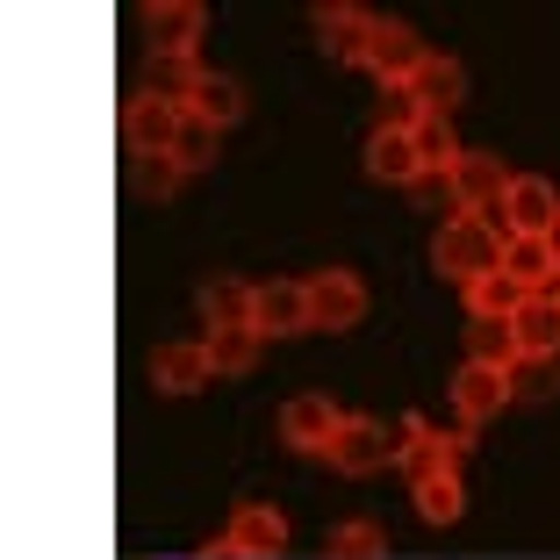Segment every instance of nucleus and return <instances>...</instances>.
Returning <instances> with one entry per match:
<instances>
[{
    "label": "nucleus",
    "mask_w": 560,
    "mask_h": 560,
    "mask_svg": "<svg viewBox=\"0 0 560 560\" xmlns=\"http://www.w3.org/2000/svg\"><path fill=\"white\" fill-rule=\"evenodd\" d=\"M431 266H439L445 280H481L503 266V231H495L489 215H445L439 237H431Z\"/></svg>",
    "instance_id": "1"
},
{
    "label": "nucleus",
    "mask_w": 560,
    "mask_h": 560,
    "mask_svg": "<svg viewBox=\"0 0 560 560\" xmlns=\"http://www.w3.org/2000/svg\"><path fill=\"white\" fill-rule=\"evenodd\" d=\"M280 553H288V517H280L273 503H237L223 539L195 560H280Z\"/></svg>",
    "instance_id": "2"
},
{
    "label": "nucleus",
    "mask_w": 560,
    "mask_h": 560,
    "mask_svg": "<svg viewBox=\"0 0 560 560\" xmlns=\"http://www.w3.org/2000/svg\"><path fill=\"white\" fill-rule=\"evenodd\" d=\"M324 460L338 467V475H381L388 460H402V439L388 424H374V417H346Z\"/></svg>",
    "instance_id": "3"
},
{
    "label": "nucleus",
    "mask_w": 560,
    "mask_h": 560,
    "mask_svg": "<svg viewBox=\"0 0 560 560\" xmlns=\"http://www.w3.org/2000/svg\"><path fill=\"white\" fill-rule=\"evenodd\" d=\"M503 237H560V195L539 173H511L503 195Z\"/></svg>",
    "instance_id": "4"
},
{
    "label": "nucleus",
    "mask_w": 560,
    "mask_h": 560,
    "mask_svg": "<svg viewBox=\"0 0 560 560\" xmlns=\"http://www.w3.org/2000/svg\"><path fill=\"white\" fill-rule=\"evenodd\" d=\"M302 288H310V330H352L366 316V288H360V273H346V266L310 273Z\"/></svg>",
    "instance_id": "5"
},
{
    "label": "nucleus",
    "mask_w": 560,
    "mask_h": 560,
    "mask_svg": "<svg viewBox=\"0 0 560 560\" xmlns=\"http://www.w3.org/2000/svg\"><path fill=\"white\" fill-rule=\"evenodd\" d=\"M424 58H431V50L417 44L410 22H381V15H374V36H366V72H374L381 86L417 80V66H424Z\"/></svg>",
    "instance_id": "6"
},
{
    "label": "nucleus",
    "mask_w": 560,
    "mask_h": 560,
    "mask_svg": "<svg viewBox=\"0 0 560 560\" xmlns=\"http://www.w3.org/2000/svg\"><path fill=\"white\" fill-rule=\"evenodd\" d=\"M396 439H402V475H410V489H417V481H431V475H460V439L431 431L424 417H402Z\"/></svg>",
    "instance_id": "7"
},
{
    "label": "nucleus",
    "mask_w": 560,
    "mask_h": 560,
    "mask_svg": "<svg viewBox=\"0 0 560 560\" xmlns=\"http://www.w3.org/2000/svg\"><path fill=\"white\" fill-rule=\"evenodd\" d=\"M180 116H187V108H173V101H159L151 86H137V94L122 101V144H130V151H173Z\"/></svg>",
    "instance_id": "8"
},
{
    "label": "nucleus",
    "mask_w": 560,
    "mask_h": 560,
    "mask_svg": "<svg viewBox=\"0 0 560 560\" xmlns=\"http://www.w3.org/2000/svg\"><path fill=\"white\" fill-rule=\"evenodd\" d=\"M252 330H259V338H295V330H310V288H302V280H266V288H252Z\"/></svg>",
    "instance_id": "9"
},
{
    "label": "nucleus",
    "mask_w": 560,
    "mask_h": 560,
    "mask_svg": "<svg viewBox=\"0 0 560 560\" xmlns=\"http://www.w3.org/2000/svg\"><path fill=\"white\" fill-rule=\"evenodd\" d=\"M453 195H460V215H489L511 195V173H503V159H489V151H460V159H453Z\"/></svg>",
    "instance_id": "10"
},
{
    "label": "nucleus",
    "mask_w": 560,
    "mask_h": 560,
    "mask_svg": "<svg viewBox=\"0 0 560 560\" xmlns=\"http://www.w3.org/2000/svg\"><path fill=\"white\" fill-rule=\"evenodd\" d=\"M201 0H151L144 8V30H151V58H195V44H201Z\"/></svg>",
    "instance_id": "11"
},
{
    "label": "nucleus",
    "mask_w": 560,
    "mask_h": 560,
    "mask_svg": "<svg viewBox=\"0 0 560 560\" xmlns=\"http://www.w3.org/2000/svg\"><path fill=\"white\" fill-rule=\"evenodd\" d=\"M366 180H381V187H417L424 180L417 130H388V122H381V130L366 137Z\"/></svg>",
    "instance_id": "12"
},
{
    "label": "nucleus",
    "mask_w": 560,
    "mask_h": 560,
    "mask_svg": "<svg viewBox=\"0 0 560 560\" xmlns=\"http://www.w3.org/2000/svg\"><path fill=\"white\" fill-rule=\"evenodd\" d=\"M338 424H346V410H338L330 396H295L288 410H280V439L295 445V453H330Z\"/></svg>",
    "instance_id": "13"
},
{
    "label": "nucleus",
    "mask_w": 560,
    "mask_h": 560,
    "mask_svg": "<svg viewBox=\"0 0 560 560\" xmlns=\"http://www.w3.org/2000/svg\"><path fill=\"white\" fill-rule=\"evenodd\" d=\"M503 273L525 295H553L560 288V237H503Z\"/></svg>",
    "instance_id": "14"
},
{
    "label": "nucleus",
    "mask_w": 560,
    "mask_h": 560,
    "mask_svg": "<svg viewBox=\"0 0 560 560\" xmlns=\"http://www.w3.org/2000/svg\"><path fill=\"white\" fill-rule=\"evenodd\" d=\"M503 396H511V374H503V366L467 360L460 374H453V410H460V424H467V431L489 424V417L503 410Z\"/></svg>",
    "instance_id": "15"
},
{
    "label": "nucleus",
    "mask_w": 560,
    "mask_h": 560,
    "mask_svg": "<svg viewBox=\"0 0 560 560\" xmlns=\"http://www.w3.org/2000/svg\"><path fill=\"white\" fill-rule=\"evenodd\" d=\"M316 36L338 66H366V36H374V15L366 8H346V0H324L316 8Z\"/></svg>",
    "instance_id": "16"
},
{
    "label": "nucleus",
    "mask_w": 560,
    "mask_h": 560,
    "mask_svg": "<svg viewBox=\"0 0 560 560\" xmlns=\"http://www.w3.org/2000/svg\"><path fill=\"white\" fill-rule=\"evenodd\" d=\"M410 86H417V108H424V116H445V122H453V108L467 101V66H460V58H439V50H431L424 66H417Z\"/></svg>",
    "instance_id": "17"
},
{
    "label": "nucleus",
    "mask_w": 560,
    "mask_h": 560,
    "mask_svg": "<svg viewBox=\"0 0 560 560\" xmlns=\"http://www.w3.org/2000/svg\"><path fill=\"white\" fill-rule=\"evenodd\" d=\"M511 338H517V360H553L560 352V302L525 295V310L511 316Z\"/></svg>",
    "instance_id": "18"
},
{
    "label": "nucleus",
    "mask_w": 560,
    "mask_h": 560,
    "mask_svg": "<svg viewBox=\"0 0 560 560\" xmlns=\"http://www.w3.org/2000/svg\"><path fill=\"white\" fill-rule=\"evenodd\" d=\"M209 346H159V360H151V381L165 396H195V388H209Z\"/></svg>",
    "instance_id": "19"
},
{
    "label": "nucleus",
    "mask_w": 560,
    "mask_h": 560,
    "mask_svg": "<svg viewBox=\"0 0 560 560\" xmlns=\"http://www.w3.org/2000/svg\"><path fill=\"white\" fill-rule=\"evenodd\" d=\"M195 302H201V324H209V330H252V288H245V280L215 273Z\"/></svg>",
    "instance_id": "20"
},
{
    "label": "nucleus",
    "mask_w": 560,
    "mask_h": 560,
    "mask_svg": "<svg viewBox=\"0 0 560 560\" xmlns=\"http://www.w3.org/2000/svg\"><path fill=\"white\" fill-rule=\"evenodd\" d=\"M201 122H215V130H231L237 116H245V80H231V72H201L195 101H187Z\"/></svg>",
    "instance_id": "21"
},
{
    "label": "nucleus",
    "mask_w": 560,
    "mask_h": 560,
    "mask_svg": "<svg viewBox=\"0 0 560 560\" xmlns=\"http://www.w3.org/2000/svg\"><path fill=\"white\" fill-rule=\"evenodd\" d=\"M517 310H525V288H517L503 266L481 273V280H467V316H495V324H511Z\"/></svg>",
    "instance_id": "22"
},
{
    "label": "nucleus",
    "mask_w": 560,
    "mask_h": 560,
    "mask_svg": "<svg viewBox=\"0 0 560 560\" xmlns=\"http://www.w3.org/2000/svg\"><path fill=\"white\" fill-rule=\"evenodd\" d=\"M201 346H209V366H215V374H252L266 338H259V330H209Z\"/></svg>",
    "instance_id": "23"
},
{
    "label": "nucleus",
    "mask_w": 560,
    "mask_h": 560,
    "mask_svg": "<svg viewBox=\"0 0 560 560\" xmlns=\"http://www.w3.org/2000/svg\"><path fill=\"white\" fill-rule=\"evenodd\" d=\"M467 360L503 366V374H511V366H517V338H511V324H495V316H475V324H467Z\"/></svg>",
    "instance_id": "24"
},
{
    "label": "nucleus",
    "mask_w": 560,
    "mask_h": 560,
    "mask_svg": "<svg viewBox=\"0 0 560 560\" xmlns=\"http://www.w3.org/2000/svg\"><path fill=\"white\" fill-rule=\"evenodd\" d=\"M460 511H467L460 475H431V481H417V517H424V525H453Z\"/></svg>",
    "instance_id": "25"
},
{
    "label": "nucleus",
    "mask_w": 560,
    "mask_h": 560,
    "mask_svg": "<svg viewBox=\"0 0 560 560\" xmlns=\"http://www.w3.org/2000/svg\"><path fill=\"white\" fill-rule=\"evenodd\" d=\"M195 86H201V66L195 58H151V94L159 101H173V108H187V101H195Z\"/></svg>",
    "instance_id": "26"
},
{
    "label": "nucleus",
    "mask_w": 560,
    "mask_h": 560,
    "mask_svg": "<svg viewBox=\"0 0 560 560\" xmlns=\"http://www.w3.org/2000/svg\"><path fill=\"white\" fill-rule=\"evenodd\" d=\"M130 173H137V187H144V195H159V201L187 180V165L173 159V151H130Z\"/></svg>",
    "instance_id": "27"
},
{
    "label": "nucleus",
    "mask_w": 560,
    "mask_h": 560,
    "mask_svg": "<svg viewBox=\"0 0 560 560\" xmlns=\"http://www.w3.org/2000/svg\"><path fill=\"white\" fill-rule=\"evenodd\" d=\"M173 159L187 165V173H201V165H215V122H201L195 108L180 116V137H173Z\"/></svg>",
    "instance_id": "28"
},
{
    "label": "nucleus",
    "mask_w": 560,
    "mask_h": 560,
    "mask_svg": "<svg viewBox=\"0 0 560 560\" xmlns=\"http://www.w3.org/2000/svg\"><path fill=\"white\" fill-rule=\"evenodd\" d=\"M417 159H424V173H453V159H460V144H453V130H445V116H424V122H417Z\"/></svg>",
    "instance_id": "29"
},
{
    "label": "nucleus",
    "mask_w": 560,
    "mask_h": 560,
    "mask_svg": "<svg viewBox=\"0 0 560 560\" xmlns=\"http://www.w3.org/2000/svg\"><path fill=\"white\" fill-rule=\"evenodd\" d=\"M381 546H388V539H381L374 525H338L324 553H330V560H381Z\"/></svg>",
    "instance_id": "30"
},
{
    "label": "nucleus",
    "mask_w": 560,
    "mask_h": 560,
    "mask_svg": "<svg viewBox=\"0 0 560 560\" xmlns=\"http://www.w3.org/2000/svg\"><path fill=\"white\" fill-rule=\"evenodd\" d=\"M381 122H388V130H417V122H424L410 80H402V86H381Z\"/></svg>",
    "instance_id": "31"
},
{
    "label": "nucleus",
    "mask_w": 560,
    "mask_h": 560,
    "mask_svg": "<svg viewBox=\"0 0 560 560\" xmlns=\"http://www.w3.org/2000/svg\"><path fill=\"white\" fill-rule=\"evenodd\" d=\"M410 195L424 201V209H453V215H460V195H453V173H424V180H417Z\"/></svg>",
    "instance_id": "32"
},
{
    "label": "nucleus",
    "mask_w": 560,
    "mask_h": 560,
    "mask_svg": "<svg viewBox=\"0 0 560 560\" xmlns=\"http://www.w3.org/2000/svg\"><path fill=\"white\" fill-rule=\"evenodd\" d=\"M553 302H560V288H553Z\"/></svg>",
    "instance_id": "33"
}]
</instances>
